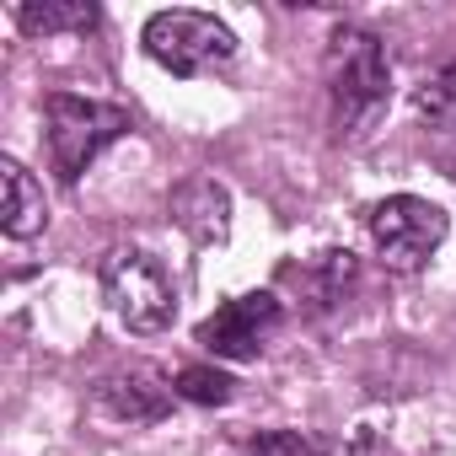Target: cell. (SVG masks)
Here are the masks:
<instances>
[{"instance_id":"obj_1","label":"cell","mask_w":456,"mask_h":456,"mask_svg":"<svg viewBox=\"0 0 456 456\" xmlns=\"http://www.w3.org/2000/svg\"><path fill=\"white\" fill-rule=\"evenodd\" d=\"M102 301L118 317V328L151 338L177 322V285L156 253H113L102 264Z\"/></svg>"},{"instance_id":"obj_2","label":"cell","mask_w":456,"mask_h":456,"mask_svg":"<svg viewBox=\"0 0 456 456\" xmlns=\"http://www.w3.org/2000/svg\"><path fill=\"white\" fill-rule=\"evenodd\" d=\"M44 113H49V156H54L60 183H81V172L102 156V145L129 134V113L113 102H97V97L49 92Z\"/></svg>"},{"instance_id":"obj_3","label":"cell","mask_w":456,"mask_h":456,"mask_svg":"<svg viewBox=\"0 0 456 456\" xmlns=\"http://www.w3.org/2000/svg\"><path fill=\"white\" fill-rule=\"evenodd\" d=\"M328 92L344 124H370L392 97L387 49L365 28H338L328 38Z\"/></svg>"},{"instance_id":"obj_4","label":"cell","mask_w":456,"mask_h":456,"mask_svg":"<svg viewBox=\"0 0 456 456\" xmlns=\"http://www.w3.org/2000/svg\"><path fill=\"white\" fill-rule=\"evenodd\" d=\"M145 54L172 76H204L237 54V33L209 12H156L140 33Z\"/></svg>"},{"instance_id":"obj_5","label":"cell","mask_w":456,"mask_h":456,"mask_svg":"<svg viewBox=\"0 0 456 456\" xmlns=\"http://www.w3.org/2000/svg\"><path fill=\"white\" fill-rule=\"evenodd\" d=\"M445 232H451L445 209L419 199V193H392L370 209V242H376L381 264L397 269V274L424 269L435 258V248L445 242Z\"/></svg>"},{"instance_id":"obj_6","label":"cell","mask_w":456,"mask_h":456,"mask_svg":"<svg viewBox=\"0 0 456 456\" xmlns=\"http://www.w3.org/2000/svg\"><path fill=\"white\" fill-rule=\"evenodd\" d=\"M280 296L269 290H253V296H237L225 301L215 317L199 322V344L220 360H258L264 354V338L280 328Z\"/></svg>"},{"instance_id":"obj_7","label":"cell","mask_w":456,"mask_h":456,"mask_svg":"<svg viewBox=\"0 0 456 456\" xmlns=\"http://www.w3.org/2000/svg\"><path fill=\"white\" fill-rule=\"evenodd\" d=\"M167 215L199 248H215V242L232 237V193H225L215 177H183L172 188V199H167Z\"/></svg>"},{"instance_id":"obj_8","label":"cell","mask_w":456,"mask_h":456,"mask_svg":"<svg viewBox=\"0 0 456 456\" xmlns=\"http://www.w3.org/2000/svg\"><path fill=\"white\" fill-rule=\"evenodd\" d=\"M49 225V204H44V188L38 177L22 167V161H0V232L12 242H33Z\"/></svg>"},{"instance_id":"obj_9","label":"cell","mask_w":456,"mask_h":456,"mask_svg":"<svg viewBox=\"0 0 456 456\" xmlns=\"http://www.w3.org/2000/svg\"><path fill=\"white\" fill-rule=\"evenodd\" d=\"M97 408L118 424H151L167 413V387L151 370H118L97 381Z\"/></svg>"},{"instance_id":"obj_10","label":"cell","mask_w":456,"mask_h":456,"mask_svg":"<svg viewBox=\"0 0 456 456\" xmlns=\"http://www.w3.org/2000/svg\"><path fill=\"white\" fill-rule=\"evenodd\" d=\"M12 17H17V28L33 33V38L97 28V6H92V0H22V6H12Z\"/></svg>"},{"instance_id":"obj_11","label":"cell","mask_w":456,"mask_h":456,"mask_svg":"<svg viewBox=\"0 0 456 456\" xmlns=\"http://www.w3.org/2000/svg\"><path fill=\"white\" fill-rule=\"evenodd\" d=\"M285 280L301 285L312 306H333L354 285V253H317L306 269H285Z\"/></svg>"},{"instance_id":"obj_12","label":"cell","mask_w":456,"mask_h":456,"mask_svg":"<svg viewBox=\"0 0 456 456\" xmlns=\"http://www.w3.org/2000/svg\"><path fill=\"white\" fill-rule=\"evenodd\" d=\"M413 108H419V118H424L429 129H445V134H456V60H451L440 76H429V81L413 92Z\"/></svg>"},{"instance_id":"obj_13","label":"cell","mask_w":456,"mask_h":456,"mask_svg":"<svg viewBox=\"0 0 456 456\" xmlns=\"http://www.w3.org/2000/svg\"><path fill=\"white\" fill-rule=\"evenodd\" d=\"M232 376L225 370H215V365H188V370H177V397L183 403H199V408H220V403H232Z\"/></svg>"},{"instance_id":"obj_14","label":"cell","mask_w":456,"mask_h":456,"mask_svg":"<svg viewBox=\"0 0 456 456\" xmlns=\"http://www.w3.org/2000/svg\"><path fill=\"white\" fill-rule=\"evenodd\" d=\"M253 456H312V445L290 429H269V435L253 440Z\"/></svg>"}]
</instances>
